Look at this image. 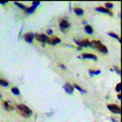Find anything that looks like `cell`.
<instances>
[{
  "mask_svg": "<svg viewBox=\"0 0 122 122\" xmlns=\"http://www.w3.org/2000/svg\"><path fill=\"white\" fill-rule=\"evenodd\" d=\"M90 47L96 49V50L103 53V54H107V53H108V49H107V47L103 43H101L100 41H97V40L91 41L90 42Z\"/></svg>",
  "mask_w": 122,
  "mask_h": 122,
  "instance_id": "obj_1",
  "label": "cell"
},
{
  "mask_svg": "<svg viewBox=\"0 0 122 122\" xmlns=\"http://www.w3.org/2000/svg\"><path fill=\"white\" fill-rule=\"evenodd\" d=\"M16 110H17V112L24 117H30V116H32V114H33L32 110H30L28 106H25L24 104L16 105Z\"/></svg>",
  "mask_w": 122,
  "mask_h": 122,
  "instance_id": "obj_2",
  "label": "cell"
},
{
  "mask_svg": "<svg viewBox=\"0 0 122 122\" xmlns=\"http://www.w3.org/2000/svg\"><path fill=\"white\" fill-rule=\"evenodd\" d=\"M107 108L110 110V112H112L114 114H120L121 113V108H120V106H118V105L108 104V105H107Z\"/></svg>",
  "mask_w": 122,
  "mask_h": 122,
  "instance_id": "obj_3",
  "label": "cell"
},
{
  "mask_svg": "<svg viewBox=\"0 0 122 122\" xmlns=\"http://www.w3.org/2000/svg\"><path fill=\"white\" fill-rule=\"evenodd\" d=\"M74 42L76 45L79 46L78 49H81L82 47H90V41L86 40V39H83V40H77V39H74Z\"/></svg>",
  "mask_w": 122,
  "mask_h": 122,
  "instance_id": "obj_4",
  "label": "cell"
},
{
  "mask_svg": "<svg viewBox=\"0 0 122 122\" xmlns=\"http://www.w3.org/2000/svg\"><path fill=\"white\" fill-rule=\"evenodd\" d=\"M35 38L36 39L41 42V43H48V39L49 37L47 35H45V34H37V35H35Z\"/></svg>",
  "mask_w": 122,
  "mask_h": 122,
  "instance_id": "obj_5",
  "label": "cell"
},
{
  "mask_svg": "<svg viewBox=\"0 0 122 122\" xmlns=\"http://www.w3.org/2000/svg\"><path fill=\"white\" fill-rule=\"evenodd\" d=\"M60 42H61V40L56 36H51V37H49V39H48V44L53 45V46L59 44Z\"/></svg>",
  "mask_w": 122,
  "mask_h": 122,
  "instance_id": "obj_6",
  "label": "cell"
},
{
  "mask_svg": "<svg viewBox=\"0 0 122 122\" xmlns=\"http://www.w3.org/2000/svg\"><path fill=\"white\" fill-rule=\"evenodd\" d=\"M39 5H40V2H39V1H38V2H36V1L33 2V5L30 6V7H28V8H26V10H25V12L28 13V14H32L34 11L36 10V8H37V7L39 6Z\"/></svg>",
  "mask_w": 122,
  "mask_h": 122,
  "instance_id": "obj_7",
  "label": "cell"
},
{
  "mask_svg": "<svg viewBox=\"0 0 122 122\" xmlns=\"http://www.w3.org/2000/svg\"><path fill=\"white\" fill-rule=\"evenodd\" d=\"M79 58L81 59H92V60H98V57L94 54H91V53H83L79 56Z\"/></svg>",
  "mask_w": 122,
  "mask_h": 122,
  "instance_id": "obj_8",
  "label": "cell"
},
{
  "mask_svg": "<svg viewBox=\"0 0 122 122\" xmlns=\"http://www.w3.org/2000/svg\"><path fill=\"white\" fill-rule=\"evenodd\" d=\"M2 106L5 110H7V111H11V110H13V108H14V105L12 103H10L9 101H3Z\"/></svg>",
  "mask_w": 122,
  "mask_h": 122,
  "instance_id": "obj_9",
  "label": "cell"
},
{
  "mask_svg": "<svg viewBox=\"0 0 122 122\" xmlns=\"http://www.w3.org/2000/svg\"><path fill=\"white\" fill-rule=\"evenodd\" d=\"M24 39L26 43H32L33 40L35 39V35H34L33 33H26L24 35Z\"/></svg>",
  "mask_w": 122,
  "mask_h": 122,
  "instance_id": "obj_10",
  "label": "cell"
},
{
  "mask_svg": "<svg viewBox=\"0 0 122 122\" xmlns=\"http://www.w3.org/2000/svg\"><path fill=\"white\" fill-rule=\"evenodd\" d=\"M59 26L61 30H66L69 28V22H68L66 20H64V18H62V20H60V22H59Z\"/></svg>",
  "mask_w": 122,
  "mask_h": 122,
  "instance_id": "obj_11",
  "label": "cell"
},
{
  "mask_svg": "<svg viewBox=\"0 0 122 122\" xmlns=\"http://www.w3.org/2000/svg\"><path fill=\"white\" fill-rule=\"evenodd\" d=\"M96 10L97 11H99V12H102V13H106V14H108V15H113V13L111 12V10H109V9H107V8H105L104 6H99V7H96Z\"/></svg>",
  "mask_w": 122,
  "mask_h": 122,
  "instance_id": "obj_12",
  "label": "cell"
},
{
  "mask_svg": "<svg viewBox=\"0 0 122 122\" xmlns=\"http://www.w3.org/2000/svg\"><path fill=\"white\" fill-rule=\"evenodd\" d=\"M63 89L65 90L66 93H67V94H69V95H71L72 93H73V91H74V89H73V86L69 85V83H65V85L63 86Z\"/></svg>",
  "mask_w": 122,
  "mask_h": 122,
  "instance_id": "obj_13",
  "label": "cell"
},
{
  "mask_svg": "<svg viewBox=\"0 0 122 122\" xmlns=\"http://www.w3.org/2000/svg\"><path fill=\"white\" fill-rule=\"evenodd\" d=\"M73 11H74V13L77 15V16H81V15L83 14V9L82 8H79V7H74Z\"/></svg>",
  "mask_w": 122,
  "mask_h": 122,
  "instance_id": "obj_14",
  "label": "cell"
},
{
  "mask_svg": "<svg viewBox=\"0 0 122 122\" xmlns=\"http://www.w3.org/2000/svg\"><path fill=\"white\" fill-rule=\"evenodd\" d=\"M85 30H86V34H89V35H92V34L94 33V29L92 28L91 25H86V26H85Z\"/></svg>",
  "mask_w": 122,
  "mask_h": 122,
  "instance_id": "obj_15",
  "label": "cell"
},
{
  "mask_svg": "<svg viewBox=\"0 0 122 122\" xmlns=\"http://www.w3.org/2000/svg\"><path fill=\"white\" fill-rule=\"evenodd\" d=\"M108 35H109L110 37L114 38V39L118 40V42H121V40H120V36H119V35H117V34H115V33H112V32H110V33H108Z\"/></svg>",
  "mask_w": 122,
  "mask_h": 122,
  "instance_id": "obj_16",
  "label": "cell"
},
{
  "mask_svg": "<svg viewBox=\"0 0 122 122\" xmlns=\"http://www.w3.org/2000/svg\"><path fill=\"white\" fill-rule=\"evenodd\" d=\"M11 93H12L13 95H15V96H20V90H18V87L13 86L12 89H11Z\"/></svg>",
  "mask_w": 122,
  "mask_h": 122,
  "instance_id": "obj_17",
  "label": "cell"
},
{
  "mask_svg": "<svg viewBox=\"0 0 122 122\" xmlns=\"http://www.w3.org/2000/svg\"><path fill=\"white\" fill-rule=\"evenodd\" d=\"M73 89H76L78 92H81V94H86V90L82 89V87L81 86H78V85H73Z\"/></svg>",
  "mask_w": 122,
  "mask_h": 122,
  "instance_id": "obj_18",
  "label": "cell"
},
{
  "mask_svg": "<svg viewBox=\"0 0 122 122\" xmlns=\"http://www.w3.org/2000/svg\"><path fill=\"white\" fill-rule=\"evenodd\" d=\"M14 4L16 5L17 7H20V8L22 9V10H26V8H28V7H26L25 5H24L22 3H20V2H14Z\"/></svg>",
  "mask_w": 122,
  "mask_h": 122,
  "instance_id": "obj_19",
  "label": "cell"
},
{
  "mask_svg": "<svg viewBox=\"0 0 122 122\" xmlns=\"http://www.w3.org/2000/svg\"><path fill=\"white\" fill-rule=\"evenodd\" d=\"M0 86H9V82L5 81V79H2V78H0Z\"/></svg>",
  "mask_w": 122,
  "mask_h": 122,
  "instance_id": "obj_20",
  "label": "cell"
},
{
  "mask_svg": "<svg viewBox=\"0 0 122 122\" xmlns=\"http://www.w3.org/2000/svg\"><path fill=\"white\" fill-rule=\"evenodd\" d=\"M105 8H107V9H111V8H113V3L112 2H106L105 3Z\"/></svg>",
  "mask_w": 122,
  "mask_h": 122,
  "instance_id": "obj_21",
  "label": "cell"
},
{
  "mask_svg": "<svg viewBox=\"0 0 122 122\" xmlns=\"http://www.w3.org/2000/svg\"><path fill=\"white\" fill-rule=\"evenodd\" d=\"M101 71L100 70H90V74L91 75H95V74H100Z\"/></svg>",
  "mask_w": 122,
  "mask_h": 122,
  "instance_id": "obj_22",
  "label": "cell"
},
{
  "mask_svg": "<svg viewBox=\"0 0 122 122\" xmlns=\"http://www.w3.org/2000/svg\"><path fill=\"white\" fill-rule=\"evenodd\" d=\"M115 90H116V92H117L118 94H120V91H121V83H120V82H119V83H117V85H116Z\"/></svg>",
  "mask_w": 122,
  "mask_h": 122,
  "instance_id": "obj_23",
  "label": "cell"
},
{
  "mask_svg": "<svg viewBox=\"0 0 122 122\" xmlns=\"http://www.w3.org/2000/svg\"><path fill=\"white\" fill-rule=\"evenodd\" d=\"M114 69H115V71H116V72H117V73H118V74H119V75L121 74V71H120V68H119V67H117V66H115V67H114Z\"/></svg>",
  "mask_w": 122,
  "mask_h": 122,
  "instance_id": "obj_24",
  "label": "cell"
},
{
  "mask_svg": "<svg viewBox=\"0 0 122 122\" xmlns=\"http://www.w3.org/2000/svg\"><path fill=\"white\" fill-rule=\"evenodd\" d=\"M47 35H52V30H47Z\"/></svg>",
  "mask_w": 122,
  "mask_h": 122,
  "instance_id": "obj_25",
  "label": "cell"
},
{
  "mask_svg": "<svg viewBox=\"0 0 122 122\" xmlns=\"http://www.w3.org/2000/svg\"><path fill=\"white\" fill-rule=\"evenodd\" d=\"M0 3H1V4H3V5H4V4H6V3H7V1H0Z\"/></svg>",
  "mask_w": 122,
  "mask_h": 122,
  "instance_id": "obj_26",
  "label": "cell"
},
{
  "mask_svg": "<svg viewBox=\"0 0 122 122\" xmlns=\"http://www.w3.org/2000/svg\"><path fill=\"white\" fill-rule=\"evenodd\" d=\"M117 98H118V100H121V96H120V94H118V95H117Z\"/></svg>",
  "mask_w": 122,
  "mask_h": 122,
  "instance_id": "obj_27",
  "label": "cell"
},
{
  "mask_svg": "<svg viewBox=\"0 0 122 122\" xmlns=\"http://www.w3.org/2000/svg\"><path fill=\"white\" fill-rule=\"evenodd\" d=\"M2 98V96H1V94H0V99H1Z\"/></svg>",
  "mask_w": 122,
  "mask_h": 122,
  "instance_id": "obj_28",
  "label": "cell"
}]
</instances>
